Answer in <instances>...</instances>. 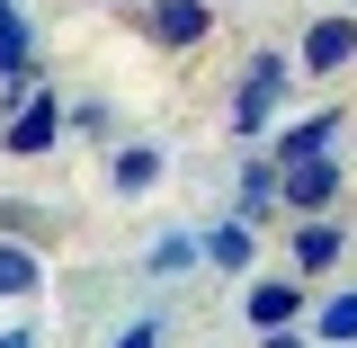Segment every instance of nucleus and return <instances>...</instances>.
Instances as JSON below:
<instances>
[{
  "label": "nucleus",
  "mask_w": 357,
  "mask_h": 348,
  "mask_svg": "<svg viewBox=\"0 0 357 348\" xmlns=\"http://www.w3.org/2000/svg\"><path fill=\"white\" fill-rule=\"evenodd\" d=\"M277 98H286V63H277V54H259V63L241 72V98H232V126H241V134H259L268 116H277Z\"/></svg>",
  "instance_id": "obj_1"
},
{
  "label": "nucleus",
  "mask_w": 357,
  "mask_h": 348,
  "mask_svg": "<svg viewBox=\"0 0 357 348\" xmlns=\"http://www.w3.org/2000/svg\"><path fill=\"white\" fill-rule=\"evenodd\" d=\"M277 188H286V206H331L340 170H331L321 152H304V161H286V179H277Z\"/></svg>",
  "instance_id": "obj_2"
},
{
  "label": "nucleus",
  "mask_w": 357,
  "mask_h": 348,
  "mask_svg": "<svg viewBox=\"0 0 357 348\" xmlns=\"http://www.w3.org/2000/svg\"><path fill=\"white\" fill-rule=\"evenodd\" d=\"M152 36L161 45H197L206 36V0H152Z\"/></svg>",
  "instance_id": "obj_3"
},
{
  "label": "nucleus",
  "mask_w": 357,
  "mask_h": 348,
  "mask_svg": "<svg viewBox=\"0 0 357 348\" xmlns=\"http://www.w3.org/2000/svg\"><path fill=\"white\" fill-rule=\"evenodd\" d=\"M349 54H357V27H349V18H321V27L304 36V63H312V72H340Z\"/></svg>",
  "instance_id": "obj_4"
},
{
  "label": "nucleus",
  "mask_w": 357,
  "mask_h": 348,
  "mask_svg": "<svg viewBox=\"0 0 357 348\" xmlns=\"http://www.w3.org/2000/svg\"><path fill=\"white\" fill-rule=\"evenodd\" d=\"M54 126H63V107L36 89V98L18 107V126H9V152H45V143H54Z\"/></svg>",
  "instance_id": "obj_5"
},
{
  "label": "nucleus",
  "mask_w": 357,
  "mask_h": 348,
  "mask_svg": "<svg viewBox=\"0 0 357 348\" xmlns=\"http://www.w3.org/2000/svg\"><path fill=\"white\" fill-rule=\"evenodd\" d=\"M340 134V116H304V126H286V161H304V152H321Z\"/></svg>",
  "instance_id": "obj_6"
},
{
  "label": "nucleus",
  "mask_w": 357,
  "mask_h": 348,
  "mask_svg": "<svg viewBox=\"0 0 357 348\" xmlns=\"http://www.w3.org/2000/svg\"><path fill=\"white\" fill-rule=\"evenodd\" d=\"M152 179H161V152H152V143H134L126 161H116V188H152Z\"/></svg>",
  "instance_id": "obj_7"
},
{
  "label": "nucleus",
  "mask_w": 357,
  "mask_h": 348,
  "mask_svg": "<svg viewBox=\"0 0 357 348\" xmlns=\"http://www.w3.org/2000/svg\"><path fill=\"white\" fill-rule=\"evenodd\" d=\"M250 321H268V331L295 321V286H259V295H250Z\"/></svg>",
  "instance_id": "obj_8"
},
{
  "label": "nucleus",
  "mask_w": 357,
  "mask_h": 348,
  "mask_svg": "<svg viewBox=\"0 0 357 348\" xmlns=\"http://www.w3.org/2000/svg\"><path fill=\"white\" fill-rule=\"evenodd\" d=\"M295 259H304V268H331V259H340V232H331V223H312L304 241H295Z\"/></svg>",
  "instance_id": "obj_9"
},
{
  "label": "nucleus",
  "mask_w": 357,
  "mask_h": 348,
  "mask_svg": "<svg viewBox=\"0 0 357 348\" xmlns=\"http://www.w3.org/2000/svg\"><path fill=\"white\" fill-rule=\"evenodd\" d=\"M36 286V259L27 250H0V295H27Z\"/></svg>",
  "instance_id": "obj_10"
},
{
  "label": "nucleus",
  "mask_w": 357,
  "mask_h": 348,
  "mask_svg": "<svg viewBox=\"0 0 357 348\" xmlns=\"http://www.w3.org/2000/svg\"><path fill=\"white\" fill-rule=\"evenodd\" d=\"M206 250H215V268H241V259H250V232H241V223H223Z\"/></svg>",
  "instance_id": "obj_11"
},
{
  "label": "nucleus",
  "mask_w": 357,
  "mask_h": 348,
  "mask_svg": "<svg viewBox=\"0 0 357 348\" xmlns=\"http://www.w3.org/2000/svg\"><path fill=\"white\" fill-rule=\"evenodd\" d=\"M321 340H357V295H340V304L321 312Z\"/></svg>",
  "instance_id": "obj_12"
},
{
  "label": "nucleus",
  "mask_w": 357,
  "mask_h": 348,
  "mask_svg": "<svg viewBox=\"0 0 357 348\" xmlns=\"http://www.w3.org/2000/svg\"><path fill=\"white\" fill-rule=\"evenodd\" d=\"M18 63H27V27H18V18H0V72H18Z\"/></svg>",
  "instance_id": "obj_13"
},
{
  "label": "nucleus",
  "mask_w": 357,
  "mask_h": 348,
  "mask_svg": "<svg viewBox=\"0 0 357 348\" xmlns=\"http://www.w3.org/2000/svg\"><path fill=\"white\" fill-rule=\"evenodd\" d=\"M116 348H161V340H152V321H143V331H126V340H116Z\"/></svg>",
  "instance_id": "obj_14"
},
{
  "label": "nucleus",
  "mask_w": 357,
  "mask_h": 348,
  "mask_svg": "<svg viewBox=\"0 0 357 348\" xmlns=\"http://www.w3.org/2000/svg\"><path fill=\"white\" fill-rule=\"evenodd\" d=\"M0 348H36V340H27V331H9V340H0Z\"/></svg>",
  "instance_id": "obj_15"
},
{
  "label": "nucleus",
  "mask_w": 357,
  "mask_h": 348,
  "mask_svg": "<svg viewBox=\"0 0 357 348\" xmlns=\"http://www.w3.org/2000/svg\"><path fill=\"white\" fill-rule=\"evenodd\" d=\"M0 18H18V9H9V0H0Z\"/></svg>",
  "instance_id": "obj_16"
}]
</instances>
